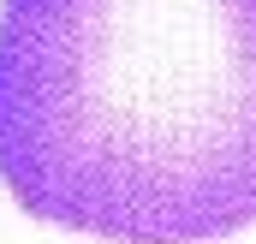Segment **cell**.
Segmentation results:
<instances>
[{"mask_svg":"<svg viewBox=\"0 0 256 244\" xmlns=\"http://www.w3.org/2000/svg\"><path fill=\"white\" fill-rule=\"evenodd\" d=\"M0 179L102 244L256 226V0H0Z\"/></svg>","mask_w":256,"mask_h":244,"instance_id":"obj_1","label":"cell"}]
</instances>
